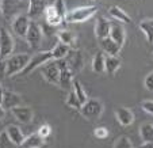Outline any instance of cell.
<instances>
[{
	"instance_id": "4316f807",
	"label": "cell",
	"mask_w": 153,
	"mask_h": 148,
	"mask_svg": "<svg viewBox=\"0 0 153 148\" xmlns=\"http://www.w3.org/2000/svg\"><path fill=\"white\" fill-rule=\"evenodd\" d=\"M140 136L144 143H153V124H142L140 126Z\"/></svg>"
},
{
	"instance_id": "603a6c76",
	"label": "cell",
	"mask_w": 153,
	"mask_h": 148,
	"mask_svg": "<svg viewBox=\"0 0 153 148\" xmlns=\"http://www.w3.org/2000/svg\"><path fill=\"white\" fill-rule=\"evenodd\" d=\"M108 14H110V16L113 18V19L119 20V22H122V23H130V22H131V18H130V15L127 14L125 10H122L121 7H118V6L110 7V10H108Z\"/></svg>"
},
{
	"instance_id": "f1b7e54d",
	"label": "cell",
	"mask_w": 153,
	"mask_h": 148,
	"mask_svg": "<svg viewBox=\"0 0 153 148\" xmlns=\"http://www.w3.org/2000/svg\"><path fill=\"white\" fill-rule=\"evenodd\" d=\"M72 90H73V93H75V95H76V98L79 99V102H80L81 105L83 103H85L87 102V99H88V96H87V93L84 91V88H83V86H81V83L79 80H73V84H72Z\"/></svg>"
},
{
	"instance_id": "e575fe53",
	"label": "cell",
	"mask_w": 153,
	"mask_h": 148,
	"mask_svg": "<svg viewBox=\"0 0 153 148\" xmlns=\"http://www.w3.org/2000/svg\"><path fill=\"white\" fill-rule=\"evenodd\" d=\"M56 8V11L58 12V15H60L62 19H65V15H67V10H65V3H64V0H56V3L53 4ZM65 22V20H64Z\"/></svg>"
},
{
	"instance_id": "52a82bcc",
	"label": "cell",
	"mask_w": 153,
	"mask_h": 148,
	"mask_svg": "<svg viewBox=\"0 0 153 148\" xmlns=\"http://www.w3.org/2000/svg\"><path fill=\"white\" fill-rule=\"evenodd\" d=\"M58 68H60V80H58V86L62 90H69L73 84V72L71 71L69 65L67 64L65 58L62 60H57Z\"/></svg>"
},
{
	"instance_id": "8d00e7d4",
	"label": "cell",
	"mask_w": 153,
	"mask_h": 148,
	"mask_svg": "<svg viewBox=\"0 0 153 148\" xmlns=\"http://www.w3.org/2000/svg\"><path fill=\"white\" fill-rule=\"evenodd\" d=\"M141 108L144 109V111H146L148 114L153 116V101H152V99H146V101H142Z\"/></svg>"
},
{
	"instance_id": "3957f363",
	"label": "cell",
	"mask_w": 153,
	"mask_h": 148,
	"mask_svg": "<svg viewBox=\"0 0 153 148\" xmlns=\"http://www.w3.org/2000/svg\"><path fill=\"white\" fill-rule=\"evenodd\" d=\"M23 7V0H0V14L8 22H12V19L20 14Z\"/></svg>"
},
{
	"instance_id": "f546056e",
	"label": "cell",
	"mask_w": 153,
	"mask_h": 148,
	"mask_svg": "<svg viewBox=\"0 0 153 148\" xmlns=\"http://www.w3.org/2000/svg\"><path fill=\"white\" fill-rule=\"evenodd\" d=\"M65 105H67L68 108L75 109V110H80L81 103L79 102V99L76 98V95H75V93H73V90H71L69 94H68L67 99H65Z\"/></svg>"
},
{
	"instance_id": "b9f144b4",
	"label": "cell",
	"mask_w": 153,
	"mask_h": 148,
	"mask_svg": "<svg viewBox=\"0 0 153 148\" xmlns=\"http://www.w3.org/2000/svg\"><path fill=\"white\" fill-rule=\"evenodd\" d=\"M3 94H4V90L1 87V81H0V105H1V101H3Z\"/></svg>"
},
{
	"instance_id": "d6a6232c",
	"label": "cell",
	"mask_w": 153,
	"mask_h": 148,
	"mask_svg": "<svg viewBox=\"0 0 153 148\" xmlns=\"http://www.w3.org/2000/svg\"><path fill=\"white\" fill-rule=\"evenodd\" d=\"M39 26H41V30H42V34L46 35V37H52V35L57 34V31H56V27L52 26V25H49L48 22L39 25Z\"/></svg>"
},
{
	"instance_id": "d590c367",
	"label": "cell",
	"mask_w": 153,
	"mask_h": 148,
	"mask_svg": "<svg viewBox=\"0 0 153 148\" xmlns=\"http://www.w3.org/2000/svg\"><path fill=\"white\" fill-rule=\"evenodd\" d=\"M37 133L39 135V136L42 137L43 140L48 139V137L50 136V133H52V126H50L49 124H42V125L39 126V129H38Z\"/></svg>"
},
{
	"instance_id": "4fadbf2b",
	"label": "cell",
	"mask_w": 153,
	"mask_h": 148,
	"mask_svg": "<svg viewBox=\"0 0 153 148\" xmlns=\"http://www.w3.org/2000/svg\"><path fill=\"white\" fill-rule=\"evenodd\" d=\"M22 105V96L19 94L14 93V91H4L3 94V101H1V106L6 110H11V109L20 106Z\"/></svg>"
},
{
	"instance_id": "7c38bea8",
	"label": "cell",
	"mask_w": 153,
	"mask_h": 148,
	"mask_svg": "<svg viewBox=\"0 0 153 148\" xmlns=\"http://www.w3.org/2000/svg\"><path fill=\"white\" fill-rule=\"evenodd\" d=\"M11 113H12V116L19 122H22V124H30V122L33 121V117H34L33 109L29 108V106H22V105L11 109Z\"/></svg>"
},
{
	"instance_id": "4dcf8cb0",
	"label": "cell",
	"mask_w": 153,
	"mask_h": 148,
	"mask_svg": "<svg viewBox=\"0 0 153 148\" xmlns=\"http://www.w3.org/2000/svg\"><path fill=\"white\" fill-rule=\"evenodd\" d=\"M114 148H133V144L127 136H119L114 144Z\"/></svg>"
},
{
	"instance_id": "cb8c5ba5",
	"label": "cell",
	"mask_w": 153,
	"mask_h": 148,
	"mask_svg": "<svg viewBox=\"0 0 153 148\" xmlns=\"http://www.w3.org/2000/svg\"><path fill=\"white\" fill-rule=\"evenodd\" d=\"M43 144V139L38 133H31L27 137H25L23 143L20 147L22 148H39Z\"/></svg>"
},
{
	"instance_id": "e0dca14e",
	"label": "cell",
	"mask_w": 153,
	"mask_h": 148,
	"mask_svg": "<svg viewBox=\"0 0 153 148\" xmlns=\"http://www.w3.org/2000/svg\"><path fill=\"white\" fill-rule=\"evenodd\" d=\"M108 37L122 49V46L125 45V41H126V31L119 23H111V30Z\"/></svg>"
},
{
	"instance_id": "ffe728a7",
	"label": "cell",
	"mask_w": 153,
	"mask_h": 148,
	"mask_svg": "<svg viewBox=\"0 0 153 148\" xmlns=\"http://www.w3.org/2000/svg\"><path fill=\"white\" fill-rule=\"evenodd\" d=\"M56 35H57V38H58V42H61V44L67 45V46H69V48L76 46L77 37H76L72 31H69V30H60V31H57Z\"/></svg>"
},
{
	"instance_id": "836d02e7",
	"label": "cell",
	"mask_w": 153,
	"mask_h": 148,
	"mask_svg": "<svg viewBox=\"0 0 153 148\" xmlns=\"http://www.w3.org/2000/svg\"><path fill=\"white\" fill-rule=\"evenodd\" d=\"M14 145L15 144L8 139L6 132H0V148H12Z\"/></svg>"
},
{
	"instance_id": "2e32d148",
	"label": "cell",
	"mask_w": 153,
	"mask_h": 148,
	"mask_svg": "<svg viewBox=\"0 0 153 148\" xmlns=\"http://www.w3.org/2000/svg\"><path fill=\"white\" fill-rule=\"evenodd\" d=\"M114 114H115L117 121L119 122L123 126H129L134 122V114L133 111L127 108H117L114 110Z\"/></svg>"
},
{
	"instance_id": "60d3db41",
	"label": "cell",
	"mask_w": 153,
	"mask_h": 148,
	"mask_svg": "<svg viewBox=\"0 0 153 148\" xmlns=\"http://www.w3.org/2000/svg\"><path fill=\"white\" fill-rule=\"evenodd\" d=\"M140 148H153V143H144L142 145H140Z\"/></svg>"
},
{
	"instance_id": "74e56055",
	"label": "cell",
	"mask_w": 153,
	"mask_h": 148,
	"mask_svg": "<svg viewBox=\"0 0 153 148\" xmlns=\"http://www.w3.org/2000/svg\"><path fill=\"white\" fill-rule=\"evenodd\" d=\"M144 86H145V88H146L148 91H153V71L145 76Z\"/></svg>"
},
{
	"instance_id": "30bf717a",
	"label": "cell",
	"mask_w": 153,
	"mask_h": 148,
	"mask_svg": "<svg viewBox=\"0 0 153 148\" xmlns=\"http://www.w3.org/2000/svg\"><path fill=\"white\" fill-rule=\"evenodd\" d=\"M42 76L43 79L50 84H58L60 80V68H58L57 61L54 63H46V65H43L42 68Z\"/></svg>"
},
{
	"instance_id": "83f0119b",
	"label": "cell",
	"mask_w": 153,
	"mask_h": 148,
	"mask_svg": "<svg viewBox=\"0 0 153 148\" xmlns=\"http://www.w3.org/2000/svg\"><path fill=\"white\" fill-rule=\"evenodd\" d=\"M104 56L103 52H98L92 58V71L95 73H103L104 72Z\"/></svg>"
},
{
	"instance_id": "277c9868",
	"label": "cell",
	"mask_w": 153,
	"mask_h": 148,
	"mask_svg": "<svg viewBox=\"0 0 153 148\" xmlns=\"http://www.w3.org/2000/svg\"><path fill=\"white\" fill-rule=\"evenodd\" d=\"M103 110H104V106L99 99L88 98L85 103L81 105V108L79 111L87 120H98L103 114Z\"/></svg>"
},
{
	"instance_id": "d4e9b609",
	"label": "cell",
	"mask_w": 153,
	"mask_h": 148,
	"mask_svg": "<svg viewBox=\"0 0 153 148\" xmlns=\"http://www.w3.org/2000/svg\"><path fill=\"white\" fill-rule=\"evenodd\" d=\"M140 30L146 37V41L153 45V18L152 19H144L140 22Z\"/></svg>"
},
{
	"instance_id": "484cf974",
	"label": "cell",
	"mask_w": 153,
	"mask_h": 148,
	"mask_svg": "<svg viewBox=\"0 0 153 148\" xmlns=\"http://www.w3.org/2000/svg\"><path fill=\"white\" fill-rule=\"evenodd\" d=\"M69 52H71V48L69 46H67V45H64V44H61V42H58V44L52 49L53 60H56V61H57V60H62V58L67 57Z\"/></svg>"
},
{
	"instance_id": "8fae6325",
	"label": "cell",
	"mask_w": 153,
	"mask_h": 148,
	"mask_svg": "<svg viewBox=\"0 0 153 148\" xmlns=\"http://www.w3.org/2000/svg\"><path fill=\"white\" fill-rule=\"evenodd\" d=\"M30 22L31 20L29 19L27 15H23V14H19L18 16H15L12 19V30L16 35L19 37H26V33L29 30V26H30Z\"/></svg>"
},
{
	"instance_id": "7402d4cb",
	"label": "cell",
	"mask_w": 153,
	"mask_h": 148,
	"mask_svg": "<svg viewBox=\"0 0 153 148\" xmlns=\"http://www.w3.org/2000/svg\"><path fill=\"white\" fill-rule=\"evenodd\" d=\"M121 68V58L117 56H106L104 58V72L108 75H115V72Z\"/></svg>"
},
{
	"instance_id": "d6986e66",
	"label": "cell",
	"mask_w": 153,
	"mask_h": 148,
	"mask_svg": "<svg viewBox=\"0 0 153 148\" xmlns=\"http://www.w3.org/2000/svg\"><path fill=\"white\" fill-rule=\"evenodd\" d=\"M43 15H45V19H46V22L49 25H52V26H58V25H61L64 22V19L58 15V12L56 11L54 6H46V8H45V12H43Z\"/></svg>"
},
{
	"instance_id": "1f68e13d",
	"label": "cell",
	"mask_w": 153,
	"mask_h": 148,
	"mask_svg": "<svg viewBox=\"0 0 153 148\" xmlns=\"http://www.w3.org/2000/svg\"><path fill=\"white\" fill-rule=\"evenodd\" d=\"M108 135H110V132H108V129H107L106 126H98V128L94 129V136H95L96 139H99V140L107 139Z\"/></svg>"
},
{
	"instance_id": "ee69618b",
	"label": "cell",
	"mask_w": 153,
	"mask_h": 148,
	"mask_svg": "<svg viewBox=\"0 0 153 148\" xmlns=\"http://www.w3.org/2000/svg\"><path fill=\"white\" fill-rule=\"evenodd\" d=\"M152 57H153V53H152Z\"/></svg>"
},
{
	"instance_id": "44dd1931",
	"label": "cell",
	"mask_w": 153,
	"mask_h": 148,
	"mask_svg": "<svg viewBox=\"0 0 153 148\" xmlns=\"http://www.w3.org/2000/svg\"><path fill=\"white\" fill-rule=\"evenodd\" d=\"M100 48L103 50V53H107V56H117L121 52V48L110 37H106L103 40H100Z\"/></svg>"
},
{
	"instance_id": "7a4b0ae2",
	"label": "cell",
	"mask_w": 153,
	"mask_h": 148,
	"mask_svg": "<svg viewBox=\"0 0 153 148\" xmlns=\"http://www.w3.org/2000/svg\"><path fill=\"white\" fill-rule=\"evenodd\" d=\"M96 12H98V7L96 6L79 7V8L72 10L71 12H67L64 20L68 22V23H80V22H85V20L91 19Z\"/></svg>"
},
{
	"instance_id": "6da1fadb",
	"label": "cell",
	"mask_w": 153,
	"mask_h": 148,
	"mask_svg": "<svg viewBox=\"0 0 153 148\" xmlns=\"http://www.w3.org/2000/svg\"><path fill=\"white\" fill-rule=\"evenodd\" d=\"M31 56L27 53H18V55H11L8 58H6V75L8 78L15 76L18 73H20L22 71L26 68V65L29 64Z\"/></svg>"
},
{
	"instance_id": "5bb4252c",
	"label": "cell",
	"mask_w": 153,
	"mask_h": 148,
	"mask_svg": "<svg viewBox=\"0 0 153 148\" xmlns=\"http://www.w3.org/2000/svg\"><path fill=\"white\" fill-rule=\"evenodd\" d=\"M46 8L45 0H29V7H27V16L37 19L42 16Z\"/></svg>"
},
{
	"instance_id": "8992f818",
	"label": "cell",
	"mask_w": 153,
	"mask_h": 148,
	"mask_svg": "<svg viewBox=\"0 0 153 148\" xmlns=\"http://www.w3.org/2000/svg\"><path fill=\"white\" fill-rule=\"evenodd\" d=\"M14 37L7 29H0V60H6L14 52Z\"/></svg>"
},
{
	"instance_id": "ac0fdd59",
	"label": "cell",
	"mask_w": 153,
	"mask_h": 148,
	"mask_svg": "<svg viewBox=\"0 0 153 148\" xmlns=\"http://www.w3.org/2000/svg\"><path fill=\"white\" fill-rule=\"evenodd\" d=\"M4 132H6L8 139L11 140L16 147H20V145H22V143H23V140H25V135L18 125H8Z\"/></svg>"
},
{
	"instance_id": "f35d334b",
	"label": "cell",
	"mask_w": 153,
	"mask_h": 148,
	"mask_svg": "<svg viewBox=\"0 0 153 148\" xmlns=\"http://www.w3.org/2000/svg\"><path fill=\"white\" fill-rule=\"evenodd\" d=\"M6 61L4 60H0V81L3 80L6 78Z\"/></svg>"
},
{
	"instance_id": "5b68a950",
	"label": "cell",
	"mask_w": 153,
	"mask_h": 148,
	"mask_svg": "<svg viewBox=\"0 0 153 148\" xmlns=\"http://www.w3.org/2000/svg\"><path fill=\"white\" fill-rule=\"evenodd\" d=\"M53 60V55H52V50H45V52H38L35 53V55L31 56V58H30L29 64L26 65V68H25L23 71H22V75H29L30 72H33L34 70H37L38 67H41V65L46 64V63H49V61Z\"/></svg>"
},
{
	"instance_id": "9c48e42d",
	"label": "cell",
	"mask_w": 153,
	"mask_h": 148,
	"mask_svg": "<svg viewBox=\"0 0 153 148\" xmlns=\"http://www.w3.org/2000/svg\"><path fill=\"white\" fill-rule=\"evenodd\" d=\"M65 61H67V64L69 65L73 75L81 72V70L84 68V56L79 49L71 50V52L68 53V56L65 57Z\"/></svg>"
},
{
	"instance_id": "ab89813d",
	"label": "cell",
	"mask_w": 153,
	"mask_h": 148,
	"mask_svg": "<svg viewBox=\"0 0 153 148\" xmlns=\"http://www.w3.org/2000/svg\"><path fill=\"white\" fill-rule=\"evenodd\" d=\"M4 117H6V109H4L3 106L0 105V121H1V120H3Z\"/></svg>"
},
{
	"instance_id": "ba28073f",
	"label": "cell",
	"mask_w": 153,
	"mask_h": 148,
	"mask_svg": "<svg viewBox=\"0 0 153 148\" xmlns=\"http://www.w3.org/2000/svg\"><path fill=\"white\" fill-rule=\"evenodd\" d=\"M42 30H41V26L35 22V20H31L30 22V26H29V30L26 33V41H27V45L33 49H37L39 48L41 42H42Z\"/></svg>"
},
{
	"instance_id": "7bdbcfd3",
	"label": "cell",
	"mask_w": 153,
	"mask_h": 148,
	"mask_svg": "<svg viewBox=\"0 0 153 148\" xmlns=\"http://www.w3.org/2000/svg\"><path fill=\"white\" fill-rule=\"evenodd\" d=\"M39 148H50V147H49V145H48V144H45V143H43V144H42V145H41V147H39Z\"/></svg>"
},
{
	"instance_id": "9a60e30c",
	"label": "cell",
	"mask_w": 153,
	"mask_h": 148,
	"mask_svg": "<svg viewBox=\"0 0 153 148\" xmlns=\"http://www.w3.org/2000/svg\"><path fill=\"white\" fill-rule=\"evenodd\" d=\"M110 30H111V22L107 20L104 16H99L96 19L95 23V35L99 40H103V38L108 37L110 35Z\"/></svg>"
}]
</instances>
